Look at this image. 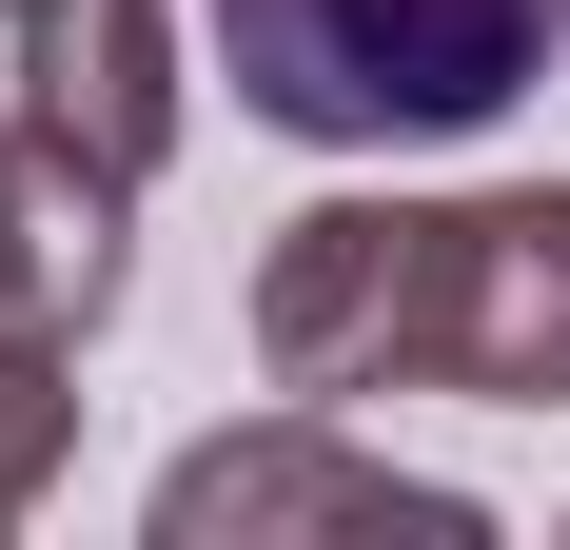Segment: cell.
<instances>
[{
    "label": "cell",
    "mask_w": 570,
    "mask_h": 550,
    "mask_svg": "<svg viewBox=\"0 0 570 550\" xmlns=\"http://www.w3.org/2000/svg\"><path fill=\"white\" fill-rule=\"evenodd\" d=\"M236 59V118H276L315 158H433L492 138L570 59V0H197Z\"/></svg>",
    "instance_id": "obj_2"
},
{
    "label": "cell",
    "mask_w": 570,
    "mask_h": 550,
    "mask_svg": "<svg viewBox=\"0 0 570 550\" xmlns=\"http://www.w3.org/2000/svg\"><path fill=\"white\" fill-rule=\"evenodd\" d=\"M158 550H492V511L453 472H394L354 413L276 393V413H236L158 472Z\"/></svg>",
    "instance_id": "obj_3"
},
{
    "label": "cell",
    "mask_w": 570,
    "mask_h": 550,
    "mask_svg": "<svg viewBox=\"0 0 570 550\" xmlns=\"http://www.w3.org/2000/svg\"><path fill=\"white\" fill-rule=\"evenodd\" d=\"M79 354H20V334H0V531H20V511L59 492V452H79Z\"/></svg>",
    "instance_id": "obj_6"
},
{
    "label": "cell",
    "mask_w": 570,
    "mask_h": 550,
    "mask_svg": "<svg viewBox=\"0 0 570 550\" xmlns=\"http://www.w3.org/2000/svg\"><path fill=\"white\" fill-rule=\"evenodd\" d=\"M256 374L315 393V413H374V393L570 413V177L276 217V256H256Z\"/></svg>",
    "instance_id": "obj_1"
},
{
    "label": "cell",
    "mask_w": 570,
    "mask_h": 550,
    "mask_svg": "<svg viewBox=\"0 0 570 550\" xmlns=\"http://www.w3.org/2000/svg\"><path fill=\"white\" fill-rule=\"evenodd\" d=\"M0 40L79 158H118V177L177 158V0H0Z\"/></svg>",
    "instance_id": "obj_5"
},
{
    "label": "cell",
    "mask_w": 570,
    "mask_h": 550,
    "mask_svg": "<svg viewBox=\"0 0 570 550\" xmlns=\"http://www.w3.org/2000/svg\"><path fill=\"white\" fill-rule=\"evenodd\" d=\"M118 217H138L118 158H79L40 99L0 118V334H20V354H99V315H118Z\"/></svg>",
    "instance_id": "obj_4"
}]
</instances>
